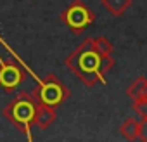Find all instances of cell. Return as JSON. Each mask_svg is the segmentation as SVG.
<instances>
[{
	"label": "cell",
	"instance_id": "9c48e42d",
	"mask_svg": "<svg viewBox=\"0 0 147 142\" xmlns=\"http://www.w3.org/2000/svg\"><path fill=\"white\" fill-rule=\"evenodd\" d=\"M126 95L131 97V99L147 95V76H138V78H135V80L128 85Z\"/></svg>",
	"mask_w": 147,
	"mask_h": 142
},
{
	"label": "cell",
	"instance_id": "52a82bcc",
	"mask_svg": "<svg viewBox=\"0 0 147 142\" xmlns=\"http://www.w3.org/2000/svg\"><path fill=\"white\" fill-rule=\"evenodd\" d=\"M100 4L109 14H113L114 18H119L131 7L133 0H100Z\"/></svg>",
	"mask_w": 147,
	"mask_h": 142
},
{
	"label": "cell",
	"instance_id": "30bf717a",
	"mask_svg": "<svg viewBox=\"0 0 147 142\" xmlns=\"http://www.w3.org/2000/svg\"><path fill=\"white\" fill-rule=\"evenodd\" d=\"M92 42H94V45H95V49L100 52V54H104V55H111L113 54V43L106 38V37H97V38H92Z\"/></svg>",
	"mask_w": 147,
	"mask_h": 142
},
{
	"label": "cell",
	"instance_id": "6da1fadb",
	"mask_svg": "<svg viewBox=\"0 0 147 142\" xmlns=\"http://www.w3.org/2000/svg\"><path fill=\"white\" fill-rule=\"evenodd\" d=\"M64 64L76 75V78L83 85L92 89L97 83L100 85L107 83V73L114 68L116 59L113 55L100 54L95 49L92 38H85L64 59Z\"/></svg>",
	"mask_w": 147,
	"mask_h": 142
},
{
	"label": "cell",
	"instance_id": "5b68a950",
	"mask_svg": "<svg viewBox=\"0 0 147 142\" xmlns=\"http://www.w3.org/2000/svg\"><path fill=\"white\" fill-rule=\"evenodd\" d=\"M24 80V71L14 64V62H7L0 57V87L5 92H14Z\"/></svg>",
	"mask_w": 147,
	"mask_h": 142
},
{
	"label": "cell",
	"instance_id": "7a4b0ae2",
	"mask_svg": "<svg viewBox=\"0 0 147 142\" xmlns=\"http://www.w3.org/2000/svg\"><path fill=\"white\" fill-rule=\"evenodd\" d=\"M35 104H36V101L31 95V92H21L11 104H7L4 108L5 120H9L28 139H31L30 130H31L33 118H35Z\"/></svg>",
	"mask_w": 147,
	"mask_h": 142
},
{
	"label": "cell",
	"instance_id": "3957f363",
	"mask_svg": "<svg viewBox=\"0 0 147 142\" xmlns=\"http://www.w3.org/2000/svg\"><path fill=\"white\" fill-rule=\"evenodd\" d=\"M28 69V68H26ZM30 71V69H28ZM31 73V71H30ZM31 76H33V80L36 82V87L33 89V92H31V95L36 99V101H40V102H43V104H47V106H50V108H59L61 104H64L67 99H69V95H71V92H69V89L54 75V73H49L43 80H40L35 73H31Z\"/></svg>",
	"mask_w": 147,
	"mask_h": 142
},
{
	"label": "cell",
	"instance_id": "ba28073f",
	"mask_svg": "<svg viewBox=\"0 0 147 142\" xmlns=\"http://www.w3.org/2000/svg\"><path fill=\"white\" fill-rule=\"evenodd\" d=\"M119 133L126 140H138V135H140V121H137L133 116L126 118L121 123V126H119Z\"/></svg>",
	"mask_w": 147,
	"mask_h": 142
},
{
	"label": "cell",
	"instance_id": "8fae6325",
	"mask_svg": "<svg viewBox=\"0 0 147 142\" xmlns=\"http://www.w3.org/2000/svg\"><path fill=\"white\" fill-rule=\"evenodd\" d=\"M133 111L140 116V118H145L147 116V95H142V97H137L133 99Z\"/></svg>",
	"mask_w": 147,
	"mask_h": 142
},
{
	"label": "cell",
	"instance_id": "7c38bea8",
	"mask_svg": "<svg viewBox=\"0 0 147 142\" xmlns=\"http://www.w3.org/2000/svg\"><path fill=\"white\" fill-rule=\"evenodd\" d=\"M138 139L147 142V116L142 118V121H140V135H138Z\"/></svg>",
	"mask_w": 147,
	"mask_h": 142
},
{
	"label": "cell",
	"instance_id": "277c9868",
	"mask_svg": "<svg viewBox=\"0 0 147 142\" xmlns=\"http://www.w3.org/2000/svg\"><path fill=\"white\" fill-rule=\"evenodd\" d=\"M61 21H62L73 33H75V35H80V33H83L90 24H94L95 14H94V11L83 2V0H73V2L62 11Z\"/></svg>",
	"mask_w": 147,
	"mask_h": 142
},
{
	"label": "cell",
	"instance_id": "8992f818",
	"mask_svg": "<svg viewBox=\"0 0 147 142\" xmlns=\"http://www.w3.org/2000/svg\"><path fill=\"white\" fill-rule=\"evenodd\" d=\"M36 101V99H35ZM57 114H55V108H50L40 101H36L35 104V118H33V125H36L40 130H47L54 121H55Z\"/></svg>",
	"mask_w": 147,
	"mask_h": 142
}]
</instances>
